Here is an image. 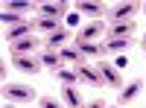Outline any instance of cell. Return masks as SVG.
<instances>
[{
    "label": "cell",
    "instance_id": "obj_1",
    "mask_svg": "<svg viewBox=\"0 0 146 108\" xmlns=\"http://www.w3.org/2000/svg\"><path fill=\"white\" fill-rule=\"evenodd\" d=\"M3 99L12 105H29L35 99V88L32 85H18V82H6L3 85Z\"/></svg>",
    "mask_w": 146,
    "mask_h": 108
},
{
    "label": "cell",
    "instance_id": "obj_2",
    "mask_svg": "<svg viewBox=\"0 0 146 108\" xmlns=\"http://www.w3.org/2000/svg\"><path fill=\"white\" fill-rule=\"evenodd\" d=\"M143 85L146 82L143 79H131V82H126L123 88H120V97H117V105H131V102H137V97H140V91H143Z\"/></svg>",
    "mask_w": 146,
    "mask_h": 108
},
{
    "label": "cell",
    "instance_id": "obj_3",
    "mask_svg": "<svg viewBox=\"0 0 146 108\" xmlns=\"http://www.w3.org/2000/svg\"><path fill=\"white\" fill-rule=\"evenodd\" d=\"M96 70H100V76H102V82L105 85H111V88H123V76H120V70L111 64V62H96Z\"/></svg>",
    "mask_w": 146,
    "mask_h": 108
},
{
    "label": "cell",
    "instance_id": "obj_4",
    "mask_svg": "<svg viewBox=\"0 0 146 108\" xmlns=\"http://www.w3.org/2000/svg\"><path fill=\"white\" fill-rule=\"evenodd\" d=\"M12 67H15V70H21V73L35 76L44 64H41V58H35V56H12Z\"/></svg>",
    "mask_w": 146,
    "mask_h": 108
},
{
    "label": "cell",
    "instance_id": "obj_5",
    "mask_svg": "<svg viewBox=\"0 0 146 108\" xmlns=\"http://www.w3.org/2000/svg\"><path fill=\"white\" fill-rule=\"evenodd\" d=\"M38 47H41V38H32V35H27V38H21V41H12L9 50H12V56H32Z\"/></svg>",
    "mask_w": 146,
    "mask_h": 108
},
{
    "label": "cell",
    "instance_id": "obj_6",
    "mask_svg": "<svg viewBox=\"0 0 146 108\" xmlns=\"http://www.w3.org/2000/svg\"><path fill=\"white\" fill-rule=\"evenodd\" d=\"M76 76H79V82H85V85H91V88L105 85V82H102V76H100V70H96V67H91V64L76 67Z\"/></svg>",
    "mask_w": 146,
    "mask_h": 108
},
{
    "label": "cell",
    "instance_id": "obj_7",
    "mask_svg": "<svg viewBox=\"0 0 146 108\" xmlns=\"http://www.w3.org/2000/svg\"><path fill=\"white\" fill-rule=\"evenodd\" d=\"M76 50L85 56V58H102L108 50H105V44H96V41H79L76 38Z\"/></svg>",
    "mask_w": 146,
    "mask_h": 108
},
{
    "label": "cell",
    "instance_id": "obj_8",
    "mask_svg": "<svg viewBox=\"0 0 146 108\" xmlns=\"http://www.w3.org/2000/svg\"><path fill=\"white\" fill-rule=\"evenodd\" d=\"M105 32H108L105 23H102V21H94V23H88V27L79 29L76 38H79V41H96V38H100V35H105Z\"/></svg>",
    "mask_w": 146,
    "mask_h": 108
},
{
    "label": "cell",
    "instance_id": "obj_9",
    "mask_svg": "<svg viewBox=\"0 0 146 108\" xmlns=\"http://www.w3.org/2000/svg\"><path fill=\"white\" fill-rule=\"evenodd\" d=\"M131 32H135V21H111V27H108L111 38H129Z\"/></svg>",
    "mask_w": 146,
    "mask_h": 108
},
{
    "label": "cell",
    "instance_id": "obj_10",
    "mask_svg": "<svg viewBox=\"0 0 146 108\" xmlns=\"http://www.w3.org/2000/svg\"><path fill=\"white\" fill-rule=\"evenodd\" d=\"M67 38H70V32L67 29H56V32H50L47 35V50H53V53H58V50H64V44H67Z\"/></svg>",
    "mask_w": 146,
    "mask_h": 108
},
{
    "label": "cell",
    "instance_id": "obj_11",
    "mask_svg": "<svg viewBox=\"0 0 146 108\" xmlns=\"http://www.w3.org/2000/svg\"><path fill=\"white\" fill-rule=\"evenodd\" d=\"M32 29H35V23L32 21H23V23H18V27H9L6 29V38H9V44L12 41H21V38H27V35H32Z\"/></svg>",
    "mask_w": 146,
    "mask_h": 108
},
{
    "label": "cell",
    "instance_id": "obj_12",
    "mask_svg": "<svg viewBox=\"0 0 146 108\" xmlns=\"http://www.w3.org/2000/svg\"><path fill=\"white\" fill-rule=\"evenodd\" d=\"M76 12H79V15H94L96 21H100V15H105L102 3H91V0H79V3H76Z\"/></svg>",
    "mask_w": 146,
    "mask_h": 108
},
{
    "label": "cell",
    "instance_id": "obj_13",
    "mask_svg": "<svg viewBox=\"0 0 146 108\" xmlns=\"http://www.w3.org/2000/svg\"><path fill=\"white\" fill-rule=\"evenodd\" d=\"M62 102L67 108H82V97H79V91L76 88H70V85H62Z\"/></svg>",
    "mask_w": 146,
    "mask_h": 108
},
{
    "label": "cell",
    "instance_id": "obj_14",
    "mask_svg": "<svg viewBox=\"0 0 146 108\" xmlns=\"http://www.w3.org/2000/svg\"><path fill=\"white\" fill-rule=\"evenodd\" d=\"M64 12H67V3H62V0H56V3H41V15L44 18H56L58 21Z\"/></svg>",
    "mask_w": 146,
    "mask_h": 108
},
{
    "label": "cell",
    "instance_id": "obj_15",
    "mask_svg": "<svg viewBox=\"0 0 146 108\" xmlns=\"http://www.w3.org/2000/svg\"><path fill=\"white\" fill-rule=\"evenodd\" d=\"M58 56H62V62H70V64H76V67L88 64V62H85V56L76 50V47H64V50H58Z\"/></svg>",
    "mask_w": 146,
    "mask_h": 108
},
{
    "label": "cell",
    "instance_id": "obj_16",
    "mask_svg": "<svg viewBox=\"0 0 146 108\" xmlns=\"http://www.w3.org/2000/svg\"><path fill=\"white\" fill-rule=\"evenodd\" d=\"M137 12V3H120L111 12V21H131V15Z\"/></svg>",
    "mask_w": 146,
    "mask_h": 108
},
{
    "label": "cell",
    "instance_id": "obj_17",
    "mask_svg": "<svg viewBox=\"0 0 146 108\" xmlns=\"http://www.w3.org/2000/svg\"><path fill=\"white\" fill-rule=\"evenodd\" d=\"M32 23H35V29H41V32H47V35H50V32H56V29H62L56 18H44V15H41V18H35Z\"/></svg>",
    "mask_w": 146,
    "mask_h": 108
},
{
    "label": "cell",
    "instance_id": "obj_18",
    "mask_svg": "<svg viewBox=\"0 0 146 108\" xmlns=\"http://www.w3.org/2000/svg\"><path fill=\"white\" fill-rule=\"evenodd\" d=\"M41 64L44 67H50V70H62V56H58V53H53V50H47L44 56H41Z\"/></svg>",
    "mask_w": 146,
    "mask_h": 108
},
{
    "label": "cell",
    "instance_id": "obj_19",
    "mask_svg": "<svg viewBox=\"0 0 146 108\" xmlns=\"http://www.w3.org/2000/svg\"><path fill=\"white\" fill-rule=\"evenodd\" d=\"M129 44H131V38H108L105 41V50L108 53H123Z\"/></svg>",
    "mask_w": 146,
    "mask_h": 108
},
{
    "label": "cell",
    "instance_id": "obj_20",
    "mask_svg": "<svg viewBox=\"0 0 146 108\" xmlns=\"http://www.w3.org/2000/svg\"><path fill=\"white\" fill-rule=\"evenodd\" d=\"M56 79L62 82V85H70V88L76 85V82H79V76H76V70H64V67H62V70H56Z\"/></svg>",
    "mask_w": 146,
    "mask_h": 108
},
{
    "label": "cell",
    "instance_id": "obj_21",
    "mask_svg": "<svg viewBox=\"0 0 146 108\" xmlns=\"http://www.w3.org/2000/svg\"><path fill=\"white\" fill-rule=\"evenodd\" d=\"M0 21H3V27H18V23H23L27 18H23V15H18V12H9V9H3Z\"/></svg>",
    "mask_w": 146,
    "mask_h": 108
},
{
    "label": "cell",
    "instance_id": "obj_22",
    "mask_svg": "<svg viewBox=\"0 0 146 108\" xmlns=\"http://www.w3.org/2000/svg\"><path fill=\"white\" fill-rule=\"evenodd\" d=\"M3 9H9V12H18V15H21V12H32V3H27V0H23V3H6Z\"/></svg>",
    "mask_w": 146,
    "mask_h": 108
},
{
    "label": "cell",
    "instance_id": "obj_23",
    "mask_svg": "<svg viewBox=\"0 0 146 108\" xmlns=\"http://www.w3.org/2000/svg\"><path fill=\"white\" fill-rule=\"evenodd\" d=\"M38 105H41V108H62V102L53 99V97H41V99H38Z\"/></svg>",
    "mask_w": 146,
    "mask_h": 108
},
{
    "label": "cell",
    "instance_id": "obj_24",
    "mask_svg": "<svg viewBox=\"0 0 146 108\" xmlns=\"http://www.w3.org/2000/svg\"><path fill=\"white\" fill-rule=\"evenodd\" d=\"M111 64H114L117 70H123V67H129V58H126V56H120V58H117V62H111Z\"/></svg>",
    "mask_w": 146,
    "mask_h": 108
},
{
    "label": "cell",
    "instance_id": "obj_25",
    "mask_svg": "<svg viewBox=\"0 0 146 108\" xmlns=\"http://www.w3.org/2000/svg\"><path fill=\"white\" fill-rule=\"evenodd\" d=\"M85 108H108L102 99H94V102H88V105H85Z\"/></svg>",
    "mask_w": 146,
    "mask_h": 108
},
{
    "label": "cell",
    "instance_id": "obj_26",
    "mask_svg": "<svg viewBox=\"0 0 146 108\" xmlns=\"http://www.w3.org/2000/svg\"><path fill=\"white\" fill-rule=\"evenodd\" d=\"M67 23H70V27H76V23H79V12H76V15H67Z\"/></svg>",
    "mask_w": 146,
    "mask_h": 108
},
{
    "label": "cell",
    "instance_id": "obj_27",
    "mask_svg": "<svg viewBox=\"0 0 146 108\" xmlns=\"http://www.w3.org/2000/svg\"><path fill=\"white\" fill-rule=\"evenodd\" d=\"M140 47H143V53H146V35H143V41H140Z\"/></svg>",
    "mask_w": 146,
    "mask_h": 108
},
{
    "label": "cell",
    "instance_id": "obj_28",
    "mask_svg": "<svg viewBox=\"0 0 146 108\" xmlns=\"http://www.w3.org/2000/svg\"><path fill=\"white\" fill-rule=\"evenodd\" d=\"M6 108H15V105H12V102H6Z\"/></svg>",
    "mask_w": 146,
    "mask_h": 108
},
{
    "label": "cell",
    "instance_id": "obj_29",
    "mask_svg": "<svg viewBox=\"0 0 146 108\" xmlns=\"http://www.w3.org/2000/svg\"><path fill=\"white\" fill-rule=\"evenodd\" d=\"M117 108H123V105H117Z\"/></svg>",
    "mask_w": 146,
    "mask_h": 108
}]
</instances>
